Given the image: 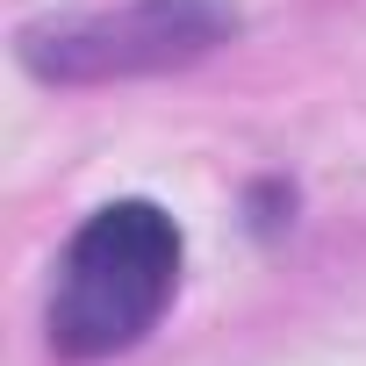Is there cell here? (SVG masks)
Here are the masks:
<instances>
[{"label": "cell", "mask_w": 366, "mask_h": 366, "mask_svg": "<svg viewBox=\"0 0 366 366\" xmlns=\"http://www.w3.org/2000/svg\"><path fill=\"white\" fill-rule=\"evenodd\" d=\"M179 223L158 202H108L94 209L51 287V352L65 359H108L129 352L179 287Z\"/></svg>", "instance_id": "6da1fadb"}, {"label": "cell", "mask_w": 366, "mask_h": 366, "mask_svg": "<svg viewBox=\"0 0 366 366\" xmlns=\"http://www.w3.org/2000/svg\"><path fill=\"white\" fill-rule=\"evenodd\" d=\"M230 8L216 0H122L101 15H72V22H44L22 29V65L51 86H108V79H151V72H179L209 58L216 44H230Z\"/></svg>", "instance_id": "7a4b0ae2"}]
</instances>
